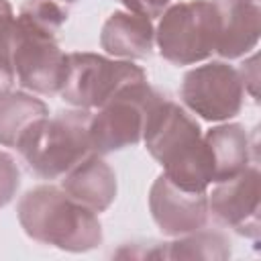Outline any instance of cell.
<instances>
[{"instance_id": "obj_1", "label": "cell", "mask_w": 261, "mask_h": 261, "mask_svg": "<svg viewBox=\"0 0 261 261\" xmlns=\"http://www.w3.org/2000/svg\"><path fill=\"white\" fill-rule=\"evenodd\" d=\"M143 141L173 184L190 192H208L212 171L204 135L198 120L179 104L163 98L149 114Z\"/></svg>"}, {"instance_id": "obj_2", "label": "cell", "mask_w": 261, "mask_h": 261, "mask_svg": "<svg viewBox=\"0 0 261 261\" xmlns=\"http://www.w3.org/2000/svg\"><path fill=\"white\" fill-rule=\"evenodd\" d=\"M16 216L29 239L61 251L86 253L104 239L98 214L69 198L61 186L43 184L24 192Z\"/></svg>"}, {"instance_id": "obj_3", "label": "cell", "mask_w": 261, "mask_h": 261, "mask_svg": "<svg viewBox=\"0 0 261 261\" xmlns=\"http://www.w3.org/2000/svg\"><path fill=\"white\" fill-rule=\"evenodd\" d=\"M90 118L86 108L59 110L37 122L18 143L27 167L41 179L63 177L90 151Z\"/></svg>"}, {"instance_id": "obj_4", "label": "cell", "mask_w": 261, "mask_h": 261, "mask_svg": "<svg viewBox=\"0 0 261 261\" xmlns=\"http://www.w3.org/2000/svg\"><path fill=\"white\" fill-rule=\"evenodd\" d=\"M145 80V69L133 61L110 59L90 51H71L65 53V75L57 94L73 108L98 110L124 86Z\"/></svg>"}, {"instance_id": "obj_5", "label": "cell", "mask_w": 261, "mask_h": 261, "mask_svg": "<svg viewBox=\"0 0 261 261\" xmlns=\"http://www.w3.org/2000/svg\"><path fill=\"white\" fill-rule=\"evenodd\" d=\"M159 55L173 65H194L216 49V10L212 0L169 4L155 29Z\"/></svg>"}, {"instance_id": "obj_6", "label": "cell", "mask_w": 261, "mask_h": 261, "mask_svg": "<svg viewBox=\"0 0 261 261\" xmlns=\"http://www.w3.org/2000/svg\"><path fill=\"white\" fill-rule=\"evenodd\" d=\"M153 86L137 82L116 92L90 118V145L98 155L122 151L143 141L151 110L163 100Z\"/></svg>"}, {"instance_id": "obj_7", "label": "cell", "mask_w": 261, "mask_h": 261, "mask_svg": "<svg viewBox=\"0 0 261 261\" xmlns=\"http://www.w3.org/2000/svg\"><path fill=\"white\" fill-rule=\"evenodd\" d=\"M55 31L39 27L22 16H14L10 37V61L14 75L24 90L35 94H57L65 75V53Z\"/></svg>"}, {"instance_id": "obj_8", "label": "cell", "mask_w": 261, "mask_h": 261, "mask_svg": "<svg viewBox=\"0 0 261 261\" xmlns=\"http://www.w3.org/2000/svg\"><path fill=\"white\" fill-rule=\"evenodd\" d=\"M179 98L188 110L208 122L234 118L245 100V86L234 65L226 61H208L184 73Z\"/></svg>"}, {"instance_id": "obj_9", "label": "cell", "mask_w": 261, "mask_h": 261, "mask_svg": "<svg viewBox=\"0 0 261 261\" xmlns=\"http://www.w3.org/2000/svg\"><path fill=\"white\" fill-rule=\"evenodd\" d=\"M259 177V161H251L241 173L218 181L208 194V212L212 218L253 241H259L261 234Z\"/></svg>"}, {"instance_id": "obj_10", "label": "cell", "mask_w": 261, "mask_h": 261, "mask_svg": "<svg viewBox=\"0 0 261 261\" xmlns=\"http://www.w3.org/2000/svg\"><path fill=\"white\" fill-rule=\"evenodd\" d=\"M149 210L167 237H181L200 230L208 222V192H190L159 173L149 188Z\"/></svg>"}, {"instance_id": "obj_11", "label": "cell", "mask_w": 261, "mask_h": 261, "mask_svg": "<svg viewBox=\"0 0 261 261\" xmlns=\"http://www.w3.org/2000/svg\"><path fill=\"white\" fill-rule=\"evenodd\" d=\"M216 10V49L222 59H239L253 51L261 33L259 0H212Z\"/></svg>"}, {"instance_id": "obj_12", "label": "cell", "mask_w": 261, "mask_h": 261, "mask_svg": "<svg viewBox=\"0 0 261 261\" xmlns=\"http://www.w3.org/2000/svg\"><path fill=\"white\" fill-rule=\"evenodd\" d=\"M61 190L75 202L100 214L112 206L118 184L114 169L102 159V155L90 151L61 177Z\"/></svg>"}, {"instance_id": "obj_13", "label": "cell", "mask_w": 261, "mask_h": 261, "mask_svg": "<svg viewBox=\"0 0 261 261\" xmlns=\"http://www.w3.org/2000/svg\"><path fill=\"white\" fill-rule=\"evenodd\" d=\"M204 145L210 161L212 184L224 181L241 173L251 161H259L257 143L239 122L212 126L204 135Z\"/></svg>"}, {"instance_id": "obj_14", "label": "cell", "mask_w": 261, "mask_h": 261, "mask_svg": "<svg viewBox=\"0 0 261 261\" xmlns=\"http://www.w3.org/2000/svg\"><path fill=\"white\" fill-rule=\"evenodd\" d=\"M100 47L108 55L126 61L151 57L155 47L153 18L130 10H114L102 24Z\"/></svg>"}, {"instance_id": "obj_15", "label": "cell", "mask_w": 261, "mask_h": 261, "mask_svg": "<svg viewBox=\"0 0 261 261\" xmlns=\"http://www.w3.org/2000/svg\"><path fill=\"white\" fill-rule=\"evenodd\" d=\"M49 116V106L27 92H8L0 98V145L16 149L22 137L43 118Z\"/></svg>"}, {"instance_id": "obj_16", "label": "cell", "mask_w": 261, "mask_h": 261, "mask_svg": "<svg viewBox=\"0 0 261 261\" xmlns=\"http://www.w3.org/2000/svg\"><path fill=\"white\" fill-rule=\"evenodd\" d=\"M230 241L218 230H194L175 237L171 243H161V259H228Z\"/></svg>"}, {"instance_id": "obj_17", "label": "cell", "mask_w": 261, "mask_h": 261, "mask_svg": "<svg viewBox=\"0 0 261 261\" xmlns=\"http://www.w3.org/2000/svg\"><path fill=\"white\" fill-rule=\"evenodd\" d=\"M18 186H20V169L16 165V159L10 153L0 151V208L12 202Z\"/></svg>"}, {"instance_id": "obj_18", "label": "cell", "mask_w": 261, "mask_h": 261, "mask_svg": "<svg viewBox=\"0 0 261 261\" xmlns=\"http://www.w3.org/2000/svg\"><path fill=\"white\" fill-rule=\"evenodd\" d=\"M118 2L124 4L126 10L149 16V18L161 16V12L171 4V0H118Z\"/></svg>"}, {"instance_id": "obj_19", "label": "cell", "mask_w": 261, "mask_h": 261, "mask_svg": "<svg viewBox=\"0 0 261 261\" xmlns=\"http://www.w3.org/2000/svg\"><path fill=\"white\" fill-rule=\"evenodd\" d=\"M14 27V10L8 0H0V49L10 51V37Z\"/></svg>"}, {"instance_id": "obj_20", "label": "cell", "mask_w": 261, "mask_h": 261, "mask_svg": "<svg viewBox=\"0 0 261 261\" xmlns=\"http://www.w3.org/2000/svg\"><path fill=\"white\" fill-rule=\"evenodd\" d=\"M245 86V92L249 90V94L257 100V82H259V73H257V55H251L247 61L241 63V67H237Z\"/></svg>"}, {"instance_id": "obj_21", "label": "cell", "mask_w": 261, "mask_h": 261, "mask_svg": "<svg viewBox=\"0 0 261 261\" xmlns=\"http://www.w3.org/2000/svg\"><path fill=\"white\" fill-rule=\"evenodd\" d=\"M14 80H16V75H14L12 61H10V51L0 49V98L6 96L8 92H12Z\"/></svg>"}, {"instance_id": "obj_22", "label": "cell", "mask_w": 261, "mask_h": 261, "mask_svg": "<svg viewBox=\"0 0 261 261\" xmlns=\"http://www.w3.org/2000/svg\"><path fill=\"white\" fill-rule=\"evenodd\" d=\"M59 2H63V4H65V2H67V4H71V2H77V0H59Z\"/></svg>"}]
</instances>
